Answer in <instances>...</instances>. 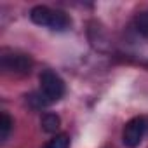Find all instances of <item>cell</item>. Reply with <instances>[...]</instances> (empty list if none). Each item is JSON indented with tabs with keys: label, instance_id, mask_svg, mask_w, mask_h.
<instances>
[{
	"label": "cell",
	"instance_id": "1",
	"mask_svg": "<svg viewBox=\"0 0 148 148\" xmlns=\"http://www.w3.org/2000/svg\"><path fill=\"white\" fill-rule=\"evenodd\" d=\"M30 19L35 25L49 26L51 30H58V32H64L71 26V19L66 12L51 9L47 5H35L30 11Z\"/></svg>",
	"mask_w": 148,
	"mask_h": 148
},
{
	"label": "cell",
	"instance_id": "2",
	"mask_svg": "<svg viewBox=\"0 0 148 148\" xmlns=\"http://www.w3.org/2000/svg\"><path fill=\"white\" fill-rule=\"evenodd\" d=\"M40 92L47 99V103H54L63 98L64 94V82L63 79L52 70H44L40 73Z\"/></svg>",
	"mask_w": 148,
	"mask_h": 148
},
{
	"label": "cell",
	"instance_id": "3",
	"mask_svg": "<svg viewBox=\"0 0 148 148\" xmlns=\"http://www.w3.org/2000/svg\"><path fill=\"white\" fill-rule=\"evenodd\" d=\"M148 131V119L146 117H134L129 122H125L122 131V143L127 148H136L143 141L145 134Z\"/></svg>",
	"mask_w": 148,
	"mask_h": 148
},
{
	"label": "cell",
	"instance_id": "4",
	"mask_svg": "<svg viewBox=\"0 0 148 148\" xmlns=\"http://www.w3.org/2000/svg\"><path fill=\"white\" fill-rule=\"evenodd\" d=\"M0 64L9 73H18V75H25L33 66V59L28 54L23 52H4L0 56Z\"/></svg>",
	"mask_w": 148,
	"mask_h": 148
},
{
	"label": "cell",
	"instance_id": "5",
	"mask_svg": "<svg viewBox=\"0 0 148 148\" xmlns=\"http://www.w3.org/2000/svg\"><path fill=\"white\" fill-rule=\"evenodd\" d=\"M40 127L44 132L47 134H56L61 127V119L56 115V113H44L42 119H40Z\"/></svg>",
	"mask_w": 148,
	"mask_h": 148
},
{
	"label": "cell",
	"instance_id": "6",
	"mask_svg": "<svg viewBox=\"0 0 148 148\" xmlns=\"http://www.w3.org/2000/svg\"><path fill=\"white\" fill-rule=\"evenodd\" d=\"M12 125H14V120L11 119V115L7 112H2V115H0V139L5 141L12 131Z\"/></svg>",
	"mask_w": 148,
	"mask_h": 148
},
{
	"label": "cell",
	"instance_id": "7",
	"mask_svg": "<svg viewBox=\"0 0 148 148\" xmlns=\"http://www.w3.org/2000/svg\"><path fill=\"white\" fill-rule=\"evenodd\" d=\"M68 146H70V136L68 134H56L45 145V148H68Z\"/></svg>",
	"mask_w": 148,
	"mask_h": 148
},
{
	"label": "cell",
	"instance_id": "8",
	"mask_svg": "<svg viewBox=\"0 0 148 148\" xmlns=\"http://www.w3.org/2000/svg\"><path fill=\"white\" fill-rule=\"evenodd\" d=\"M136 30L148 38V11H143L136 16Z\"/></svg>",
	"mask_w": 148,
	"mask_h": 148
}]
</instances>
